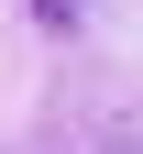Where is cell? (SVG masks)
Returning <instances> with one entry per match:
<instances>
[{"label": "cell", "instance_id": "cell-1", "mask_svg": "<svg viewBox=\"0 0 143 154\" xmlns=\"http://www.w3.org/2000/svg\"><path fill=\"white\" fill-rule=\"evenodd\" d=\"M33 11H44V22H55V33H66V22H77V0H33Z\"/></svg>", "mask_w": 143, "mask_h": 154}]
</instances>
